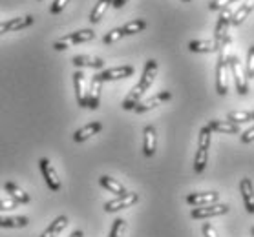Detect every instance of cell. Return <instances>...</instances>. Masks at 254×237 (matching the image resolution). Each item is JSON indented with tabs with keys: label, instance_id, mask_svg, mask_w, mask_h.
<instances>
[{
	"label": "cell",
	"instance_id": "1",
	"mask_svg": "<svg viewBox=\"0 0 254 237\" xmlns=\"http://www.w3.org/2000/svg\"><path fill=\"white\" fill-rule=\"evenodd\" d=\"M156 75H157V60L150 58V60H146V64H144L143 75H141L139 82L132 88V90H130V93L127 95V98L123 100V110L130 111V110H133L139 102H141V97L150 90V86L154 84Z\"/></svg>",
	"mask_w": 254,
	"mask_h": 237
},
{
	"label": "cell",
	"instance_id": "2",
	"mask_svg": "<svg viewBox=\"0 0 254 237\" xmlns=\"http://www.w3.org/2000/svg\"><path fill=\"white\" fill-rule=\"evenodd\" d=\"M229 44H231V39H227L223 46L220 47V57L216 64V92L218 95L229 93V57L225 53V47H229Z\"/></svg>",
	"mask_w": 254,
	"mask_h": 237
},
{
	"label": "cell",
	"instance_id": "3",
	"mask_svg": "<svg viewBox=\"0 0 254 237\" xmlns=\"http://www.w3.org/2000/svg\"><path fill=\"white\" fill-rule=\"evenodd\" d=\"M210 137L212 132L208 126H203L199 130V137H197V151L194 157V172L196 174H203L208 162V148H210Z\"/></svg>",
	"mask_w": 254,
	"mask_h": 237
},
{
	"label": "cell",
	"instance_id": "4",
	"mask_svg": "<svg viewBox=\"0 0 254 237\" xmlns=\"http://www.w3.org/2000/svg\"><path fill=\"white\" fill-rule=\"evenodd\" d=\"M95 39V31L93 29H79V31H73V33H68V35L61 37L59 41L53 42V49L55 51H64L71 47L73 44H84V42H90Z\"/></svg>",
	"mask_w": 254,
	"mask_h": 237
},
{
	"label": "cell",
	"instance_id": "5",
	"mask_svg": "<svg viewBox=\"0 0 254 237\" xmlns=\"http://www.w3.org/2000/svg\"><path fill=\"white\" fill-rule=\"evenodd\" d=\"M229 73L234 79V84H236V90L240 95H247L249 93V82H247V75L243 71V66L240 62V58L231 55L229 57Z\"/></svg>",
	"mask_w": 254,
	"mask_h": 237
},
{
	"label": "cell",
	"instance_id": "6",
	"mask_svg": "<svg viewBox=\"0 0 254 237\" xmlns=\"http://www.w3.org/2000/svg\"><path fill=\"white\" fill-rule=\"evenodd\" d=\"M137 201H139V195L135 193V191H127L125 195L116 197V199H112V201L104 202V212H106V214H116V212H119V210L133 206Z\"/></svg>",
	"mask_w": 254,
	"mask_h": 237
},
{
	"label": "cell",
	"instance_id": "7",
	"mask_svg": "<svg viewBox=\"0 0 254 237\" xmlns=\"http://www.w3.org/2000/svg\"><path fill=\"white\" fill-rule=\"evenodd\" d=\"M232 9L231 6L225 7V9H221V15L218 18V24H216V29H214V41L218 42V44H223L227 39H231L229 37V26H231V18H232Z\"/></svg>",
	"mask_w": 254,
	"mask_h": 237
},
{
	"label": "cell",
	"instance_id": "8",
	"mask_svg": "<svg viewBox=\"0 0 254 237\" xmlns=\"http://www.w3.org/2000/svg\"><path fill=\"white\" fill-rule=\"evenodd\" d=\"M39 168H41L42 179H44L48 188L52 191L61 190V181H59V175H57V172H55V168L52 166L50 159H46V157L39 159Z\"/></svg>",
	"mask_w": 254,
	"mask_h": 237
},
{
	"label": "cell",
	"instance_id": "9",
	"mask_svg": "<svg viewBox=\"0 0 254 237\" xmlns=\"http://www.w3.org/2000/svg\"><path fill=\"white\" fill-rule=\"evenodd\" d=\"M229 212L227 204L221 202H214V204H207V206H196L190 212L192 219H208V217H218V215H225Z\"/></svg>",
	"mask_w": 254,
	"mask_h": 237
},
{
	"label": "cell",
	"instance_id": "10",
	"mask_svg": "<svg viewBox=\"0 0 254 237\" xmlns=\"http://www.w3.org/2000/svg\"><path fill=\"white\" fill-rule=\"evenodd\" d=\"M73 88H75V98L79 108H88V90L86 79L81 70L73 71Z\"/></svg>",
	"mask_w": 254,
	"mask_h": 237
},
{
	"label": "cell",
	"instance_id": "11",
	"mask_svg": "<svg viewBox=\"0 0 254 237\" xmlns=\"http://www.w3.org/2000/svg\"><path fill=\"white\" fill-rule=\"evenodd\" d=\"M170 98H172V93L170 92H159V93H156L154 97L146 98V100H141V102L133 108V111H135V113H146V111L154 110V108H157L159 104L167 102Z\"/></svg>",
	"mask_w": 254,
	"mask_h": 237
},
{
	"label": "cell",
	"instance_id": "12",
	"mask_svg": "<svg viewBox=\"0 0 254 237\" xmlns=\"http://www.w3.org/2000/svg\"><path fill=\"white\" fill-rule=\"evenodd\" d=\"M220 201V193L218 191H196V193H189L187 195V202L190 206H207V204H214Z\"/></svg>",
	"mask_w": 254,
	"mask_h": 237
},
{
	"label": "cell",
	"instance_id": "13",
	"mask_svg": "<svg viewBox=\"0 0 254 237\" xmlns=\"http://www.w3.org/2000/svg\"><path fill=\"white\" fill-rule=\"evenodd\" d=\"M135 73L133 66H117V68H108L99 73L101 81H119V79H128Z\"/></svg>",
	"mask_w": 254,
	"mask_h": 237
},
{
	"label": "cell",
	"instance_id": "14",
	"mask_svg": "<svg viewBox=\"0 0 254 237\" xmlns=\"http://www.w3.org/2000/svg\"><path fill=\"white\" fill-rule=\"evenodd\" d=\"M101 92H103V81L99 73L92 77V82H90V88H88V108L90 110H97L99 102H101Z\"/></svg>",
	"mask_w": 254,
	"mask_h": 237
},
{
	"label": "cell",
	"instance_id": "15",
	"mask_svg": "<svg viewBox=\"0 0 254 237\" xmlns=\"http://www.w3.org/2000/svg\"><path fill=\"white\" fill-rule=\"evenodd\" d=\"M157 148V132L154 126H146L143 130V153L144 157H152Z\"/></svg>",
	"mask_w": 254,
	"mask_h": 237
},
{
	"label": "cell",
	"instance_id": "16",
	"mask_svg": "<svg viewBox=\"0 0 254 237\" xmlns=\"http://www.w3.org/2000/svg\"><path fill=\"white\" fill-rule=\"evenodd\" d=\"M240 193H242L243 204L249 214H254V186L249 177H243L240 183Z\"/></svg>",
	"mask_w": 254,
	"mask_h": 237
},
{
	"label": "cell",
	"instance_id": "17",
	"mask_svg": "<svg viewBox=\"0 0 254 237\" xmlns=\"http://www.w3.org/2000/svg\"><path fill=\"white\" fill-rule=\"evenodd\" d=\"M101 130H103V124H101L99 121L88 122L86 126L79 128V130L73 133V142H84V141H88L90 137L97 135Z\"/></svg>",
	"mask_w": 254,
	"mask_h": 237
},
{
	"label": "cell",
	"instance_id": "18",
	"mask_svg": "<svg viewBox=\"0 0 254 237\" xmlns=\"http://www.w3.org/2000/svg\"><path fill=\"white\" fill-rule=\"evenodd\" d=\"M71 64L77 68H93V70H103L104 60L99 57H90V55H77L71 58Z\"/></svg>",
	"mask_w": 254,
	"mask_h": 237
},
{
	"label": "cell",
	"instance_id": "19",
	"mask_svg": "<svg viewBox=\"0 0 254 237\" xmlns=\"http://www.w3.org/2000/svg\"><path fill=\"white\" fill-rule=\"evenodd\" d=\"M4 190L9 193V197H11L17 204H29V201H31L29 193H26V191H24L18 185H15L13 181H7L6 185H4Z\"/></svg>",
	"mask_w": 254,
	"mask_h": 237
},
{
	"label": "cell",
	"instance_id": "20",
	"mask_svg": "<svg viewBox=\"0 0 254 237\" xmlns=\"http://www.w3.org/2000/svg\"><path fill=\"white\" fill-rule=\"evenodd\" d=\"M66 226H68V217H66V215H57V217L44 228L41 237H57Z\"/></svg>",
	"mask_w": 254,
	"mask_h": 237
},
{
	"label": "cell",
	"instance_id": "21",
	"mask_svg": "<svg viewBox=\"0 0 254 237\" xmlns=\"http://www.w3.org/2000/svg\"><path fill=\"white\" fill-rule=\"evenodd\" d=\"M223 44H218L214 41H190L189 42V49L192 53H212V51H220V47Z\"/></svg>",
	"mask_w": 254,
	"mask_h": 237
},
{
	"label": "cell",
	"instance_id": "22",
	"mask_svg": "<svg viewBox=\"0 0 254 237\" xmlns=\"http://www.w3.org/2000/svg\"><path fill=\"white\" fill-rule=\"evenodd\" d=\"M99 185L103 186L104 190L110 191V193H116L117 197H121L127 193V188H125L117 179L110 177V175H101V177H99Z\"/></svg>",
	"mask_w": 254,
	"mask_h": 237
},
{
	"label": "cell",
	"instance_id": "23",
	"mask_svg": "<svg viewBox=\"0 0 254 237\" xmlns=\"http://www.w3.org/2000/svg\"><path fill=\"white\" fill-rule=\"evenodd\" d=\"M207 126L210 128V132L225 133V135H238L240 133V126L229 121H208Z\"/></svg>",
	"mask_w": 254,
	"mask_h": 237
},
{
	"label": "cell",
	"instance_id": "24",
	"mask_svg": "<svg viewBox=\"0 0 254 237\" xmlns=\"http://www.w3.org/2000/svg\"><path fill=\"white\" fill-rule=\"evenodd\" d=\"M253 9H254V0H243L242 4H240V7L232 13L231 24H232V26H240V24H242L243 20L251 15V11H253Z\"/></svg>",
	"mask_w": 254,
	"mask_h": 237
},
{
	"label": "cell",
	"instance_id": "25",
	"mask_svg": "<svg viewBox=\"0 0 254 237\" xmlns=\"http://www.w3.org/2000/svg\"><path fill=\"white\" fill-rule=\"evenodd\" d=\"M29 225V219L26 215H0V228H26Z\"/></svg>",
	"mask_w": 254,
	"mask_h": 237
},
{
	"label": "cell",
	"instance_id": "26",
	"mask_svg": "<svg viewBox=\"0 0 254 237\" xmlns=\"http://www.w3.org/2000/svg\"><path fill=\"white\" fill-rule=\"evenodd\" d=\"M112 2H114V0H99L97 4L93 6L92 13H90V22H92V24H99V22H101V18L106 15L108 7L112 6Z\"/></svg>",
	"mask_w": 254,
	"mask_h": 237
},
{
	"label": "cell",
	"instance_id": "27",
	"mask_svg": "<svg viewBox=\"0 0 254 237\" xmlns=\"http://www.w3.org/2000/svg\"><path fill=\"white\" fill-rule=\"evenodd\" d=\"M121 29L125 37L135 35V33H141L143 29H146V20H143V18H133V20L125 24Z\"/></svg>",
	"mask_w": 254,
	"mask_h": 237
},
{
	"label": "cell",
	"instance_id": "28",
	"mask_svg": "<svg viewBox=\"0 0 254 237\" xmlns=\"http://www.w3.org/2000/svg\"><path fill=\"white\" fill-rule=\"evenodd\" d=\"M7 22H9V31H22V29L29 28L35 22V18L31 15H24V17L9 18Z\"/></svg>",
	"mask_w": 254,
	"mask_h": 237
},
{
	"label": "cell",
	"instance_id": "29",
	"mask_svg": "<svg viewBox=\"0 0 254 237\" xmlns=\"http://www.w3.org/2000/svg\"><path fill=\"white\" fill-rule=\"evenodd\" d=\"M227 121L229 122H234V124H242V122H249L253 121V117H251V111H231L229 115H227Z\"/></svg>",
	"mask_w": 254,
	"mask_h": 237
},
{
	"label": "cell",
	"instance_id": "30",
	"mask_svg": "<svg viewBox=\"0 0 254 237\" xmlns=\"http://www.w3.org/2000/svg\"><path fill=\"white\" fill-rule=\"evenodd\" d=\"M240 0H210V4H208V9L210 11H221V9H225L229 7L231 4H236Z\"/></svg>",
	"mask_w": 254,
	"mask_h": 237
},
{
	"label": "cell",
	"instance_id": "31",
	"mask_svg": "<svg viewBox=\"0 0 254 237\" xmlns=\"http://www.w3.org/2000/svg\"><path fill=\"white\" fill-rule=\"evenodd\" d=\"M123 37H125V35H123V29L116 28V29H112V31H108V33L103 37V42H104V44H114V42L121 41Z\"/></svg>",
	"mask_w": 254,
	"mask_h": 237
},
{
	"label": "cell",
	"instance_id": "32",
	"mask_svg": "<svg viewBox=\"0 0 254 237\" xmlns=\"http://www.w3.org/2000/svg\"><path fill=\"white\" fill-rule=\"evenodd\" d=\"M123 232H125V219H116L108 237H123Z\"/></svg>",
	"mask_w": 254,
	"mask_h": 237
},
{
	"label": "cell",
	"instance_id": "33",
	"mask_svg": "<svg viewBox=\"0 0 254 237\" xmlns=\"http://www.w3.org/2000/svg\"><path fill=\"white\" fill-rule=\"evenodd\" d=\"M69 4V0H53L52 7H50V13L52 15H59V13L64 11V7Z\"/></svg>",
	"mask_w": 254,
	"mask_h": 237
},
{
	"label": "cell",
	"instance_id": "34",
	"mask_svg": "<svg viewBox=\"0 0 254 237\" xmlns=\"http://www.w3.org/2000/svg\"><path fill=\"white\" fill-rule=\"evenodd\" d=\"M247 77H254V46L247 53Z\"/></svg>",
	"mask_w": 254,
	"mask_h": 237
},
{
	"label": "cell",
	"instance_id": "35",
	"mask_svg": "<svg viewBox=\"0 0 254 237\" xmlns=\"http://www.w3.org/2000/svg\"><path fill=\"white\" fill-rule=\"evenodd\" d=\"M18 204L13 199H0V212H11L17 208Z\"/></svg>",
	"mask_w": 254,
	"mask_h": 237
},
{
	"label": "cell",
	"instance_id": "36",
	"mask_svg": "<svg viewBox=\"0 0 254 237\" xmlns=\"http://www.w3.org/2000/svg\"><path fill=\"white\" fill-rule=\"evenodd\" d=\"M240 139H242L243 144H249V142H253V141H254V126H253V128H249L247 132H243Z\"/></svg>",
	"mask_w": 254,
	"mask_h": 237
},
{
	"label": "cell",
	"instance_id": "37",
	"mask_svg": "<svg viewBox=\"0 0 254 237\" xmlns=\"http://www.w3.org/2000/svg\"><path fill=\"white\" fill-rule=\"evenodd\" d=\"M201 232H203V236L205 237H218V232L214 230V226L210 225V223H205L203 228H201Z\"/></svg>",
	"mask_w": 254,
	"mask_h": 237
},
{
	"label": "cell",
	"instance_id": "38",
	"mask_svg": "<svg viewBox=\"0 0 254 237\" xmlns=\"http://www.w3.org/2000/svg\"><path fill=\"white\" fill-rule=\"evenodd\" d=\"M4 33H9V22L7 20L0 22V35H4Z\"/></svg>",
	"mask_w": 254,
	"mask_h": 237
},
{
	"label": "cell",
	"instance_id": "39",
	"mask_svg": "<svg viewBox=\"0 0 254 237\" xmlns=\"http://www.w3.org/2000/svg\"><path fill=\"white\" fill-rule=\"evenodd\" d=\"M127 2H128V0H114V2H112V6L116 7V9H121V7L125 6Z\"/></svg>",
	"mask_w": 254,
	"mask_h": 237
},
{
	"label": "cell",
	"instance_id": "40",
	"mask_svg": "<svg viewBox=\"0 0 254 237\" xmlns=\"http://www.w3.org/2000/svg\"><path fill=\"white\" fill-rule=\"evenodd\" d=\"M69 237H84V232L75 230V232H71V234H69Z\"/></svg>",
	"mask_w": 254,
	"mask_h": 237
},
{
	"label": "cell",
	"instance_id": "41",
	"mask_svg": "<svg viewBox=\"0 0 254 237\" xmlns=\"http://www.w3.org/2000/svg\"><path fill=\"white\" fill-rule=\"evenodd\" d=\"M251 237H254V226H253V230H251Z\"/></svg>",
	"mask_w": 254,
	"mask_h": 237
},
{
	"label": "cell",
	"instance_id": "42",
	"mask_svg": "<svg viewBox=\"0 0 254 237\" xmlns=\"http://www.w3.org/2000/svg\"><path fill=\"white\" fill-rule=\"evenodd\" d=\"M251 117H253V121H254V111H251Z\"/></svg>",
	"mask_w": 254,
	"mask_h": 237
},
{
	"label": "cell",
	"instance_id": "43",
	"mask_svg": "<svg viewBox=\"0 0 254 237\" xmlns=\"http://www.w3.org/2000/svg\"><path fill=\"white\" fill-rule=\"evenodd\" d=\"M181 2H192V0H181Z\"/></svg>",
	"mask_w": 254,
	"mask_h": 237
},
{
	"label": "cell",
	"instance_id": "44",
	"mask_svg": "<svg viewBox=\"0 0 254 237\" xmlns=\"http://www.w3.org/2000/svg\"><path fill=\"white\" fill-rule=\"evenodd\" d=\"M39 2H42V0H39Z\"/></svg>",
	"mask_w": 254,
	"mask_h": 237
}]
</instances>
